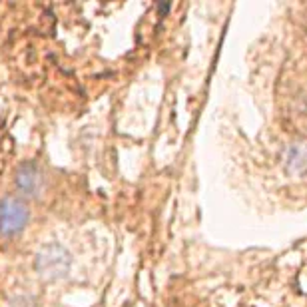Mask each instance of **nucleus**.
<instances>
[{"instance_id": "f257e3e1", "label": "nucleus", "mask_w": 307, "mask_h": 307, "mask_svg": "<svg viewBox=\"0 0 307 307\" xmlns=\"http://www.w3.org/2000/svg\"><path fill=\"white\" fill-rule=\"evenodd\" d=\"M36 269L44 279H60L70 269V253L62 245L50 243L38 253Z\"/></svg>"}, {"instance_id": "f03ea898", "label": "nucleus", "mask_w": 307, "mask_h": 307, "mask_svg": "<svg viewBox=\"0 0 307 307\" xmlns=\"http://www.w3.org/2000/svg\"><path fill=\"white\" fill-rule=\"evenodd\" d=\"M28 222V208L22 200L14 196H6L2 202V233L6 237L16 235L24 230Z\"/></svg>"}, {"instance_id": "7ed1b4c3", "label": "nucleus", "mask_w": 307, "mask_h": 307, "mask_svg": "<svg viewBox=\"0 0 307 307\" xmlns=\"http://www.w3.org/2000/svg\"><path fill=\"white\" fill-rule=\"evenodd\" d=\"M16 186L28 194V196H38L42 190V176L34 164H22L16 172Z\"/></svg>"}, {"instance_id": "20e7f679", "label": "nucleus", "mask_w": 307, "mask_h": 307, "mask_svg": "<svg viewBox=\"0 0 307 307\" xmlns=\"http://www.w3.org/2000/svg\"><path fill=\"white\" fill-rule=\"evenodd\" d=\"M287 166L293 172H305L307 170V146H293L289 150Z\"/></svg>"}]
</instances>
